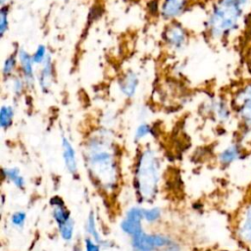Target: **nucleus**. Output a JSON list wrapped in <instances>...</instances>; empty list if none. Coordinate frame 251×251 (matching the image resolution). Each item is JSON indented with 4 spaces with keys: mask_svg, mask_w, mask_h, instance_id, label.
<instances>
[{
    "mask_svg": "<svg viewBox=\"0 0 251 251\" xmlns=\"http://www.w3.org/2000/svg\"><path fill=\"white\" fill-rule=\"evenodd\" d=\"M139 85L138 75L133 70L126 71L118 80V86L121 93L126 98H132Z\"/></svg>",
    "mask_w": 251,
    "mask_h": 251,
    "instance_id": "nucleus-14",
    "label": "nucleus"
},
{
    "mask_svg": "<svg viewBox=\"0 0 251 251\" xmlns=\"http://www.w3.org/2000/svg\"><path fill=\"white\" fill-rule=\"evenodd\" d=\"M4 177L7 178L9 181H11L17 188L24 189L25 186V179L21 175L20 169L17 167L13 168H4L2 170Z\"/></svg>",
    "mask_w": 251,
    "mask_h": 251,
    "instance_id": "nucleus-18",
    "label": "nucleus"
},
{
    "mask_svg": "<svg viewBox=\"0 0 251 251\" xmlns=\"http://www.w3.org/2000/svg\"><path fill=\"white\" fill-rule=\"evenodd\" d=\"M162 38L165 46L173 52L182 51L189 42V31L179 22L172 21L164 27Z\"/></svg>",
    "mask_w": 251,
    "mask_h": 251,
    "instance_id": "nucleus-6",
    "label": "nucleus"
},
{
    "mask_svg": "<svg viewBox=\"0 0 251 251\" xmlns=\"http://www.w3.org/2000/svg\"><path fill=\"white\" fill-rule=\"evenodd\" d=\"M52 204V215L57 223L58 226L66 223L68 220L71 219L70 211L65 207L63 200H61L59 197H54L51 200Z\"/></svg>",
    "mask_w": 251,
    "mask_h": 251,
    "instance_id": "nucleus-17",
    "label": "nucleus"
},
{
    "mask_svg": "<svg viewBox=\"0 0 251 251\" xmlns=\"http://www.w3.org/2000/svg\"><path fill=\"white\" fill-rule=\"evenodd\" d=\"M11 88L13 93L16 96H20L23 94V92L25 91L26 87V83L25 81V79L19 75H14L11 78Z\"/></svg>",
    "mask_w": 251,
    "mask_h": 251,
    "instance_id": "nucleus-24",
    "label": "nucleus"
},
{
    "mask_svg": "<svg viewBox=\"0 0 251 251\" xmlns=\"http://www.w3.org/2000/svg\"><path fill=\"white\" fill-rule=\"evenodd\" d=\"M150 131H151V127L148 124L146 123L139 124L135 129V134H134L135 141H139L143 139L145 136H147L150 133Z\"/></svg>",
    "mask_w": 251,
    "mask_h": 251,
    "instance_id": "nucleus-27",
    "label": "nucleus"
},
{
    "mask_svg": "<svg viewBox=\"0 0 251 251\" xmlns=\"http://www.w3.org/2000/svg\"><path fill=\"white\" fill-rule=\"evenodd\" d=\"M243 141V139L238 138V140L226 146L219 154L220 164L226 167L244 158L247 153V148L245 147Z\"/></svg>",
    "mask_w": 251,
    "mask_h": 251,
    "instance_id": "nucleus-12",
    "label": "nucleus"
},
{
    "mask_svg": "<svg viewBox=\"0 0 251 251\" xmlns=\"http://www.w3.org/2000/svg\"><path fill=\"white\" fill-rule=\"evenodd\" d=\"M161 209L159 207H153L150 209H143V219L147 223H155L161 217Z\"/></svg>",
    "mask_w": 251,
    "mask_h": 251,
    "instance_id": "nucleus-25",
    "label": "nucleus"
},
{
    "mask_svg": "<svg viewBox=\"0 0 251 251\" xmlns=\"http://www.w3.org/2000/svg\"><path fill=\"white\" fill-rule=\"evenodd\" d=\"M85 229L87 231V233L90 235V237L95 240L97 243H99L100 245L103 244V239L102 236L100 234V232L98 231L97 228V225H96V219H95V214L93 211H91L88 214L87 220H86V225H85Z\"/></svg>",
    "mask_w": 251,
    "mask_h": 251,
    "instance_id": "nucleus-19",
    "label": "nucleus"
},
{
    "mask_svg": "<svg viewBox=\"0 0 251 251\" xmlns=\"http://www.w3.org/2000/svg\"><path fill=\"white\" fill-rule=\"evenodd\" d=\"M49 55V52L46 48L45 45L43 44H39L36 46L35 50L31 53V57H32V60L34 62V64L36 66H40L44 63V61L47 59Z\"/></svg>",
    "mask_w": 251,
    "mask_h": 251,
    "instance_id": "nucleus-23",
    "label": "nucleus"
},
{
    "mask_svg": "<svg viewBox=\"0 0 251 251\" xmlns=\"http://www.w3.org/2000/svg\"><path fill=\"white\" fill-rule=\"evenodd\" d=\"M160 161L152 148H146L139 156L135 171L137 192L143 201L152 200L160 182Z\"/></svg>",
    "mask_w": 251,
    "mask_h": 251,
    "instance_id": "nucleus-3",
    "label": "nucleus"
},
{
    "mask_svg": "<svg viewBox=\"0 0 251 251\" xmlns=\"http://www.w3.org/2000/svg\"><path fill=\"white\" fill-rule=\"evenodd\" d=\"M239 51L247 74L251 75V9L246 17L240 34Z\"/></svg>",
    "mask_w": 251,
    "mask_h": 251,
    "instance_id": "nucleus-10",
    "label": "nucleus"
},
{
    "mask_svg": "<svg viewBox=\"0 0 251 251\" xmlns=\"http://www.w3.org/2000/svg\"><path fill=\"white\" fill-rule=\"evenodd\" d=\"M15 116L14 108L11 105H3L0 109V126L6 129L13 124V119Z\"/></svg>",
    "mask_w": 251,
    "mask_h": 251,
    "instance_id": "nucleus-20",
    "label": "nucleus"
},
{
    "mask_svg": "<svg viewBox=\"0 0 251 251\" xmlns=\"http://www.w3.org/2000/svg\"><path fill=\"white\" fill-rule=\"evenodd\" d=\"M143 219V209L139 207H131L127 210L125 219L121 222L122 230L130 235L131 237L143 231L142 229V222Z\"/></svg>",
    "mask_w": 251,
    "mask_h": 251,
    "instance_id": "nucleus-11",
    "label": "nucleus"
},
{
    "mask_svg": "<svg viewBox=\"0 0 251 251\" xmlns=\"http://www.w3.org/2000/svg\"><path fill=\"white\" fill-rule=\"evenodd\" d=\"M18 60H19V72L20 75L25 79L26 87L32 89L36 82V73L34 67L36 66L32 60L31 54L24 48L18 49Z\"/></svg>",
    "mask_w": 251,
    "mask_h": 251,
    "instance_id": "nucleus-8",
    "label": "nucleus"
},
{
    "mask_svg": "<svg viewBox=\"0 0 251 251\" xmlns=\"http://www.w3.org/2000/svg\"><path fill=\"white\" fill-rule=\"evenodd\" d=\"M9 15H10V7L9 5L1 6L0 9V37L3 38L6 32L9 29Z\"/></svg>",
    "mask_w": 251,
    "mask_h": 251,
    "instance_id": "nucleus-22",
    "label": "nucleus"
},
{
    "mask_svg": "<svg viewBox=\"0 0 251 251\" xmlns=\"http://www.w3.org/2000/svg\"><path fill=\"white\" fill-rule=\"evenodd\" d=\"M61 144H62L63 159H64L65 166L70 174L75 175L77 172V161H76L75 150L72 142L66 136H62Z\"/></svg>",
    "mask_w": 251,
    "mask_h": 251,
    "instance_id": "nucleus-15",
    "label": "nucleus"
},
{
    "mask_svg": "<svg viewBox=\"0 0 251 251\" xmlns=\"http://www.w3.org/2000/svg\"><path fill=\"white\" fill-rule=\"evenodd\" d=\"M228 100L232 115L240 126L242 139L251 133V75H243L236 79L230 88Z\"/></svg>",
    "mask_w": 251,
    "mask_h": 251,
    "instance_id": "nucleus-4",
    "label": "nucleus"
},
{
    "mask_svg": "<svg viewBox=\"0 0 251 251\" xmlns=\"http://www.w3.org/2000/svg\"><path fill=\"white\" fill-rule=\"evenodd\" d=\"M84 251H100V244L93 240L91 237H85Z\"/></svg>",
    "mask_w": 251,
    "mask_h": 251,
    "instance_id": "nucleus-28",
    "label": "nucleus"
},
{
    "mask_svg": "<svg viewBox=\"0 0 251 251\" xmlns=\"http://www.w3.org/2000/svg\"><path fill=\"white\" fill-rule=\"evenodd\" d=\"M26 220V213L24 211H17L11 216V224L18 228H21L25 226Z\"/></svg>",
    "mask_w": 251,
    "mask_h": 251,
    "instance_id": "nucleus-26",
    "label": "nucleus"
},
{
    "mask_svg": "<svg viewBox=\"0 0 251 251\" xmlns=\"http://www.w3.org/2000/svg\"><path fill=\"white\" fill-rule=\"evenodd\" d=\"M86 162L95 180L106 190H112L118 181V164L115 148L106 129L97 131L86 144Z\"/></svg>",
    "mask_w": 251,
    "mask_h": 251,
    "instance_id": "nucleus-2",
    "label": "nucleus"
},
{
    "mask_svg": "<svg viewBox=\"0 0 251 251\" xmlns=\"http://www.w3.org/2000/svg\"><path fill=\"white\" fill-rule=\"evenodd\" d=\"M58 227H59V232H60V235H61L62 239L66 242L72 241V239L74 237V233H75V222H74V220L71 218L66 223L58 226Z\"/></svg>",
    "mask_w": 251,
    "mask_h": 251,
    "instance_id": "nucleus-21",
    "label": "nucleus"
},
{
    "mask_svg": "<svg viewBox=\"0 0 251 251\" xmlns=\"http://www.w3.org/2000/svg\"><path fill=\"white\" fill-rule=\"evenodd\" d=\"M250 0H214L204 25L209 41L227 43L235 33L241 31L249 13Z\"/></svg>",
    "mask_w": 251,
    "mask_h": 251,
    "instance_id": "nucleus-1",
    "label": "nucleus"
},
{
    "mask_svg": "<svg viewBox=\"0 0 251 251\" xmlns=\"http://www.w3.org/2000/svg\"><path fill=\"white\" fill-rule=\"evenodd\" d=\"M19 70V60H18V49L10 53L3 62L2 65V76L4 80L11 79L16 75V72Z\"/></svg>",
    "mask_w": 251,
    "mask_h": 251,
    "instance_id": "nucleus-16",
    "label": "nucleus"
},
{
    "mask_svg": "<svg viewBox=\"0 0 251 251\" xmlns=\"http://www.w3.org/2000/svg\"><path fill=\"white\" fill-rule=\"evenodd\" d=\"M233 221L234 239L243 251H251V192L243 197Z\"/></svg>",
    "mask_w": 251,
    "mask_h": 251,
    "instance_id": "nucleus-5",
    "label": "nucleus"
},
{
    "mask_svg": "<svg viewBox=\"0 0 251 251\" xmlns=\"http://www.w3.org/2000/svg\"><path fill=\"white\" fill-rule=\"evenodd\" d=\"M9 2H10V0H0V5L5 6V5H8Z\"/></svg>",
    "mask_w": 251,
    "mask_h": 251,
    "instance_id": "nucleus-29",
    "label": "nucleus"
},
{
    "mask_svg": "<svg viewBox=\"0 0 251 251\" xmlns=\"http://www.w3.org/2000/svg\"><path fill=\"white\" fill-rule=\"evenodd\" d=\"M55 76V65L53 58L49 53L47 59L42 65H40V70L36 75V81L43 92H48L52 86Z\"/></svg>",
    "mask_w": 251,
    "mask_h": 251,
    "instance_id": "nucleus-13",
    "label": "nucleus"
},
{
    "mask_svg": "<svg viewBox=\"0 0 251 251\" xmlns=\"http://www.w3.org/2000/svg\"><path fill=\"white\" fill-rule=\"evenodd\" d=\"M191 0H162L159 14L167 22L177 20L188 9Z\"/></svg>",
    "mask_w": 251,
    "mask_h": 251,
    "instance_id": "nucleus-9",
    "label": "nucleus"
},
{
    "mask_svg": "<svg viewBox=\"0 0 251 251\" xmlns=\"http://www.w3.org/2000/svg\"><path fill=\"white\" fill-rule=\"evenodd\" d=\"M173 243V240L162 234H148L144 231L131 237L133 251H156Z\"/></svg>",
    "mask_w": 251,
    "mask_h": 251,
    "instance_id": "nucleus-7",
    "label": "nucleus"
}]
</instances>
